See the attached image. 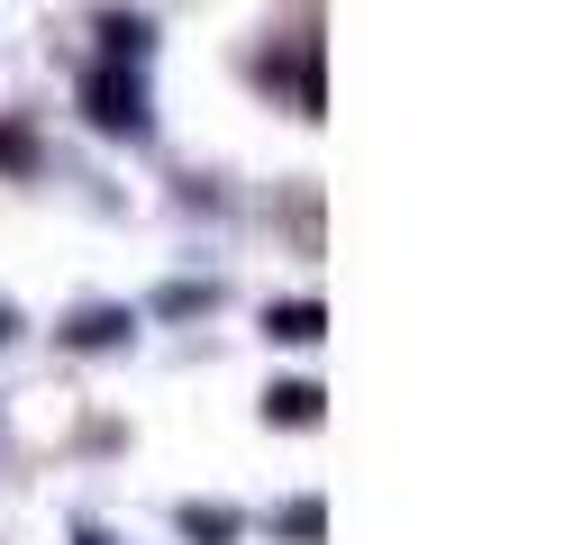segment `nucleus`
<instances>
[{
    "mask_svg": "<svg viewBox=\"0 0 564 545\" xmlns=\"http://www.w3.org/2000/svg\"><path fill=\"white\" fill-rule=\"evenodd\" d=\"M83 109H91V128H110V137H147V91H137V73H91L83 83Z\"/></svg>",
    "mask_w": 564,
    "mask_h": 545,
    "instance_id": "f257e3e1",
    "label": "nucleus"
},
{
    "mask_svg": "<svg viewBox=\"0 0 564 545\" xmlns=\"http://www.w3.org/2000/svg\"><path fill=\"white\" fill-rule=\"evenodd\" d=\"M183 527H192V536H228L237 519H228V509H183Z\"/></svg>",
    "mask_w": 564,
    "mask_h": 545,
    "instance_id": "423d86ee",
    "label": "nucleus"
},
{
    "mask_svg": "<svg viewBox=\"0 0 564 545\" xmlns=\"http://www.w3.org/2000/svg\"><path fill=\"white\" fill-rule=\"evenodd\" d=\"M264 410H273L282 427H310V418H319V391H310V382H282V391L264 400Z\"/></svg>",
    "mask_w": 564,
    "mask_h": 545,
    "instance_id": "7ed1b4c3",
    "label": "nucleus"
},
{
    "mask_svg": "<svg viewBox=\"0 0 564 545\" xmlns=\"http://www.w3.org/2000/svg\"><path fill=\"white\" fill-rule=\"evenodd\" d=\"M100 36H110L119 55H147V19H110V28H100Z\"/></svg>",
    "mask_w": 564,
    "mask_h": 545,
    "instance_id": "39448f33",
    "label": "nucleus"
},
{
    "mask_svg": "<svg viewBox=\"0 0 564 545\" xmlns=\"http://www.w3.org/2000/svg\"><path fill=\"white\" fill-rule=\"evenodd\" d=\"M119 327H128L119 309H83V318H74V346H110V337H119Z\"/></svg>",
    "mask_w": 564,
    "mask_h": 545,
    "instance_id": "20e7f679",
    "label": "nucleus"
},
{
    "mask_svg": "<svg viewBox=\"0 0 564 545\" xmlns=\"http://www.w3.org/2000/svg\"><path fill=\"white\" fill-rule=\"evenodd\" d=\"M83 545H100V536H91V527H83Z\"/></svg>",
    "mask_w": 564,
    "mask_h": 545,
    "instance_id": "0eeeda50",
    "label": "nucleus"
},
{
    "mask_svg": "<svg viewBox=\"0 0 564 545\" xmlns=\"http://www.w3.org/2000/svg\"><path fill=\"white\" fill-rule=\"evenodd\" d=\"M264 327H273L282 346H319V327H328V318L310 309V301H292V309H264Z\"/></svg>",
    "mask_w": 564,
    "mask_h": 545,
    "instance_id": "f03ea898",
    "label": "nucleus"
}]
</instances>
